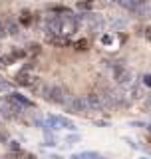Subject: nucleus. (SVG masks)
<instances>
[{
  "instance_id": "obj_1",
  "label": "nucleus",
  "mask_w": 151,
  "mask_h": 159,
  "mask_svg": "<svg viewBox=\"0 0 151 159\" xmlns=\"http://www.w3.org/2000/svg\"><path fill=\"white\" fill-rule=\"evenodd\" d=\"M38 89H40V96L46 102L58 103V106H66L68 99L72 98L70 92L66 89V86H62V84H42Z\"/></svg>"
},
{
  "instance_id": "obj_2",
  "label": "nucleus",
  "mask_w": 151,
  "mask_h": 159,
  "mask_svg": "<svg viewBox=\"0 0 151 159\" xmlns=\"http://www.w3.org/2000/svg\"><path fill=\"white\" fill-rule=\"evenodd\" d=\"M60 18V36H66V38H74V34L80 30V18H78V14H72V12H68V14H62V16H58Z\"/></svg>"
},
{
  "instance_id": "obj_3",
  "label": "nucleus",
  "mask_w": 151,
  "mask_h": 159,
  "mask_svg": "<svg viewBox=\"0 0 151 159\" xmlns=\"http://www.w3.org/2000/svg\"><path fill=\"white\" fill-rule=\"evenodd\" d=\"M66 111L68 113H76V116H88L89 107L85 102V96H78V98H70L66 103Z\"/></svg>"
},
{
  "instance_id": "obj_4",
  "label": "nucleus",
  "mask_w": 151,
  "mask_h": 159,
  "mask_svg": "<svg viewBox=\"0 0 151 159\" xmlns=\"http://www.w3.org/2000/svg\"><path fill=\"white\" fill-rule=\"evenodd\" d=\"M85 102H88L89 111H103V109H108L105 98L102 93H98V92H89L88 96H85Z\"/></svg>"
},
{
  "instance_id": "obj_5",
  "label": "nucleus",
  "mask_w": 151,
  "mask_h": 159,
  "mask_svg": "<svg viewBox=\"0 0 151 159\" xmlns=\"http://www.w3.org/2000/svg\"><path fill=\"white\" fill-rule=\"evenodd\" d=\"M113 78H115V82L121 84V86H131V72H129V68L123 66L121 62L113 66Z\"/></svg>"
},
{
  "instance_id": "obj_6",
  "label": "nucleus",
  "mask_w": 151,
  "mask_h": 159,
  "mask_svg": "<svg viewBox=\"0 0 151 159\" xmlns=\"http://www.w3.org/2000/svg\"><path fill=\"white\" fill-rule=\"evenodd\" d=\"M14 80H16L18 86H24V88H36L40 84V78H36L34 74H30L28 70H20Z\"/></svg>"
},
{
  "instance_id": "obj_7",
  "label": "nucleus",
  "mask_w": 151,
  "mask_h": 159,
  "mask_svg": "<svg viewBox=\"0 0 151 159\" xmlns=\"http://www.w3.org/2000/svg\"><path fill=\"white\" fill-rule=\"evenodd\" d=\"M6 102H8V103H14V106H18V107H22V109L34 107V102H32V99L26 98V96H22V93H18V92H10Z\"/></svg>"
},
{
  "instance_id": "obj_8",
  "label": "nucleus",
  "mask_w": 151,
  "mask_h": 159,
  "mask_svg": "<svg viewBox=\"0 0 151 159\" xmlns=\"http://www.w3.org/2000/svg\"><path fill=\"white\" fill-rule=\"evenodd\" d=\"M48 42L52 44V46L66 48V46H72V44H74V38H66V36H50Z\"/></svg>"
},
{
  "instance_id": "obj_9",
  "label": "nucleus",
  "mask_w": 151,
  "mask_h": 159,
  "mask_svg": "<svg viewBox=\"0 0 151 159\" xmlns=\"http://www.w3.org/2000/svg\"><path fill=\"white\" fill-rule=\"evenodd\" d=\"M32 20H34V14L30 12V10H22L20 16H18V24H22V26H30Z\"/></svg>"
},
{
  "instance_id": "obj_10",
  "label": "nucleus",
  "mask_w": 151,
  "mask_h": 159,
  "mask_svg": "<svg viewBox=\"0 0 151 159\" xmlns=\"http://www.w3.org/2000/svg\"><path fill=\"white\" fill-rule=\"evenodd\" d=\"M72 46H74L76 50H80V52H82V50H88V48H89V42H88L85 38H82V40H74Z\"/></svg>"
},
{
  "instance_id": "obj_11",
  "label": "nucleus",
  "mask_w": 151,
  "mask_h": 159,
  "mask_svg": "<svg viewBox=\"0 0 151 159\" xmlns=\"http://www.w3.org/2000/svg\"><path fill=\"white\" fill-rule=\"evenodd\" d=\"M40 48H42L40 44H30V46L26 48V54H32V56H38V54H40Z\"/></svg>"
},
{
  "instance_id": "obj_12",
  "label": "nucleus",
  "mask_w": 151,
  "mask_h": 159,
  "mask_svg": "<svg viewBox=\"0 0 151 159\" xmlns=\"http://www.w3.org/2000/svg\"><path fill=\"white\" fill-rule=\"evenodd\" d=\"M92 4H94V0H80L76 6H78L80 10H89V8H92Z\"/></svg>"
},
{
  "instance_id": "obj_13",
  "label": "nucleus",
  "mask_w": 151,
  "mask_h": 159,
  "mask_svg": "<svg viewBox=\"0 0 151 159\" xmlns=\"http://www.w3.org/2000/svg\"><path fill=\"white\" fill-rule=\"evenodd\" d=\"M88 159H108V157L99 151H88Z\"/></svg>"
},
{
  "instance_id": "obj_14",
  "label": "nucleus",
  "mask_w": 151,
  "mask_h": 159,
  "mask_svg": "<svg viewBox=\"0 0 151 159\" xmlns=\"http://www.w3.org/2000/svg\"><path fill=\"white\" fill-rule=\"evenodd\" d=\"M72 159H88V151H84V153H74Z\"/></svg>"
},
{
  "instance_id": "obj_15",
  "label": "nucleus",
  "mask_w": 151,
  "mask_h": 159,
  "mask_svg": "<svg viewBox=\"0 0 151 159\" xmlns=\"http://www.w3.org/2000/svg\"><path fill=\"white\" fill-rule=\"evenodd\" d=\"M143 84L147 88H151V74H145V76H143Z\"/></svg>"
},
{
  "instance_id": "obj_16",
  "label": "nucleus",
  "mask_w": 151,
  "mask_h": 159,
  "mask_svg": "<svg viewBox=\"0 0 151 159\" xmlns=\"http://www.w3.org/2000/svg\"><path fill=\"white\" fill-rule=\"evenodd\" d=\"M66 141H68V143H76V141H80V135H68Z\"/></svg>"
},
{
  "instance_id": "obj_17",
  "label": "nucleus",
  "mask_w": 151,
  "mask_h": 159,
  "mask_svg": "<svg viewBox=\"0 0 151 159\" xmlns=\"http://www.w3.org/2000/svg\"><path fill=\"white\" fill-rule=\"evenodd\" d=\"M10 149H12V151H20V145L16 141H10Z\"/></svg>"
},
{
  "instance_id": "obj_18",
  "label": "nucleus",
  "mask_w": 151,
  "mask_h": 159,
  "mask_svg": "<svg viewBox=\"0 0 151 159\" xmlns=\"http://www.w3.org/2000/svg\"><path fill=\"white\" fill-rule=\"evenodd\" d=\"M6 141H8V135L4 131H0V143H6Z\"/></svg>"
},
{
  "instance_id": "obj_19",
  "label": "nucleus",
  "mask_w": 151,
  "mask_h": 159,
  "mask_svg": "<svg viewBox=\"0 0 151 159\" xmlns=\"http://www.w3.org/2000/svg\"><path fill=\"white\" fill-rule=\"evenodd\" d=\"M145 38H147L149 42H151V26H147V28H145Z\"/></svg>"
},
{
  "instance_id": "obj_20",
  "label": "nucleus",
  "mask_w": 151,
  "mask_h": 159,
  "mask_svg": "<svg viewBox=\"0 0 151 159\" xmlns=\"http://www.w3.org/2000/svg\"><path fill=\"white\" fill-rule=\"evenodd\" d=\"M0 66H2V58H0Z\"/></svg>"
},
{
  "instance_id": "obj_21",
  "label": "nucleus",
  "mask_w": 151,
  "mask_h": 159,
  "mask_svg": "<svg viewBox=\"0 0 151 159\" xmlns=\"http://www.w3.org/2000/svg\"><path fill=\"white\" fill-rule=\"evenodd\" d=\"M54 159H62V157H54Z\"/></svg>"
},
{
  "instance_id": "obj_22",
  "label": "nucleus",
  "mask_w": 151,
  "mask_h": 159,
  "mask_svg": "<svg viewBox=\"0 0 151 159\" xmlns=\"http://www.w3.org/2000/svg\"><path fill=\"white\" fill-rule=\"evenodd\" d=\"M139 159H147V157H139Z\"/></svg>"
}]
</instances>
